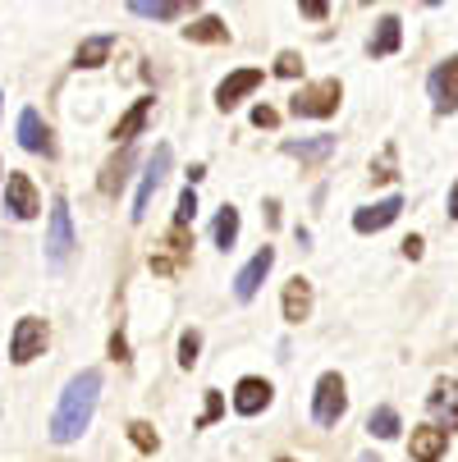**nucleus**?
Here are the masks:
<instances>
[{
  "label": "nucleus",
  "instance_id": "dca6fc26",
  "mask_svg": "<svg viewBox=\"0 0 458 462\" xmlns=\"http://www.w3.org/2000/svg\"><path fill=\"white\" fill-rule=\"evenodd\" d=\"M408 453H413V462H440L444 457V430L440 426H417L408 435Z\"/></svg>",
  "mask_w": 458,
  "mask_h": 462
},
{
  "label": "nucleus",
  "instance_id": "7ed1b4c3",
  "mask_svg": "<svg viewBox=\"0 0 458 462\" xmlns=\"http://www.w3.org/2000/svg\"><path fill=\"white\" fill-rule=\"evenodd\" d=\"M340 97H344V88H340L335 79H321V83L303 88V92L289 101V110H294L298 119H325V115L340 110Z\"/></svg>",
  "mask_w": 458,
  "mask_h": 462
},
{
  "label": "nucleus",
  "instance_id": "20e7f679",
  "mask_svg": "<svg viewBox=\"0 0 458 462\" xmlns=\"http://www.w3.org/2000/svg\"><path fill=\"white\" fill-rule=\"evenodd\" d=\"M70 252H74L70 202H64V197H55V202H51V229H46V261H51V271H60L64 261H70Z\"/></svg>",
  "mask_w": 458,
  "mask_h": 462
},
{
  "label": "nucleus",
  "instance_id": "4468645a",
  "mask_svg": "<svg viewBox=\"0 0 458 462\" xmlns=\"http://www.w3.org/2000/svg\"><path fill=\"white\" fill-rule=\"evenodd\" d=\"M399 211H404V197H385V202L362 207V211L353 216V229H358V234H376V229H385V225H395Z\"/></svg>",
  "mask_w": 458,
  "mask_h": 462
},
{
  "label": "nucleus",
  "instance_id": "7c9ffc66",
  "mask_svg": "<svg viewBox=\"0 0 458 462\" xmlns=\"http://www.w3.org/2000/svg\"><path fill=\"white\" fill-rule=\"evenodd\" d=\"M225 412V399H220V393L216 389H207V408H202V417H198V426H211L216 417Z\"/></svg>",
  "mask_w": 458,
  "mask_h": 462
},
{
  "label": "nucleus",
  "instance_id": "9d476101",
  "mask_svg": "<svg viewBox=\"0 0 458 462\" xmlns=\"http://www.w3.org/2000/svg\"><path fill=\"white\" fill-rule=\"evenodd\" d=\"M266 408H271V380L243 375L238 389H234V412L238 417H257V412H266Z\"/></svg>",
  "mask_w": 458,
  "mask_h": 462
},
{
  "label": "nucleus",
  "instance_id": "2eb2a0df",
  "mask_svg": "<svg viewBox=\"0 0 458 462\" xmlns=\"http://www.w3.org/2000/svg\"><path fill=\"white\" fill-rule=\"evenodd\" d=\"M257 88H261V69H234V74L216 88V106H220V110H234V106H238L248 92H257Z\"/></svg>",
  "mask_w": 458,
  "mask_h": 462
},
{
  "label": "nucleus",
  "instance_id": "ddd939ff",
  "mask_svg": "<svg viewBox=\"0 0 458 462\" xmlns=\"http://www.w3.org/2000/svg\"><path fill=\"white\" fill-rule=\"evenodd\" d=\"M188 247H192V238L174 225V229H170V238L161 243V252H152V271H156V275H174V271L183 266V261H188Z\"/></svg>",
  "mask_w": 458,
  "mask_h": 462
},
{
  "label": "nucleus",
  "instance_id": "6e6552de",
  "mask_svg": "<svg viewBox=\"0 0 458 462\" xmlns=\"http://www.w3.org/2000/svg\"><path fill=\"white\" fill-rule=\"evenodd\" d=\"M5 211L14 220H37L42 216V197H37V188H33L28 174H10L5 179Z\"/></svg>",
  "mask_w": 458,
  "mask_h": 462
},
{
  "label": "nucleus",
  "instance_id": "412c9836",
  "mask_svg": "<svg viewBox=\"0 0 458 462\" xmlns=\"http://www.w3.org/2000/svg\"><path fill=\"white\" fill-rule=\"evenodd\" d=\"M128 170H134V152H119L115 161H106V165H101L97 188H101L106 197H119V192H124V183H128Z\"/></svg>",
  "mask_w": 458,
  "mask_h": 462
},
{
  "label": "nucleus",
  "instance_id": "39448f33",
  "mask_svg": "<svg viewBox=\"0 0 458 462\" xmlns=\"http://www.w3.org/2000/svg\"><path fill=\"white\" fill-rule=\"evenodd\" d=\"M170 161H174V152L161 143V147L152 152L147 170H143V183H138V197H134V220H147V211H152V197L161 192V183H165V174H170Z\"/></svg>",
  "mask_w": 458,
  "mask_h": 462
},
{
  "label": "nucleus",
  "instance_id": "4be33fe9",
  "mask_svg": "<svg viewBox=\"0 0 458 462\" xmlns=\"http://www.w3.org/2000/svg\"><path fill=\"white\" fill-rule=\"evenodd\" d=\"M128 14L170 23V19H183V14H188V5H183V0H134V5H128Z\"/></svg>",
  "mask_w": 458,
  "mask_h": 462
},
{
  "label": "nucleus",
  "instance_id": "f257e3e1",
  "mask_svg": "<svg viewBox=\"0 0 458 462\" xmlns=\"http://www.w3.org/2000/svg\"><path fill=\"white\" fill-rule=\"evenodd\" d=\"M97 399H101V371H79L60 393V408L51 417V439L55 444H74L92 426Z\"/></svg>",
  "mask_w": 458,
  "mask_h": 462
},
{
  "label": "nucleus",
  "instance_id": "a878e982",
  "mask_svg": "<svg viewBox=\"0 0 458 462\" xmlns=\"http://www.w3.org/2000/svg\"><path fill=\"white\" fill-rule=\"evenodd\" d=\"M367 430H371L376 439H395V435H399V412H395V408H376V412L367 417Z\"/></svg>",
  "mask_w": 458,
  "mask_h": 462
},
{
  "label": "nucleus",
  "instance_id": "a211bd4d",
  "mask_svg": "<svg viewBox=\"0 0 458 462\" xmlns=\"http://www.w3.org/2000/svg\"><path fill=\"white\" fill-rule=\"evenodd\" d=\"M404 46V23L395 19V14H385L380 23H376V37L367 42V51H371V60H385V55H395Z\"/></svg>",
  "mask_w": 458,
  "mask_h": 462
},
{
  "label": "nucleus",
  "instance_id": "6ab92c4d",
  "mask_svg": "<svg viewBox=\"0 0 458 462\" xmlns=\"http://www.w3.org/2000/svg\"><path fill=\"white\" fill-rule=\"evenodd\" d=\"M147 119H152V97H143V101H134V106H128L124 110V119L115 124V143H134L138 134H143V128H147Z\"/></svg>",
  "mask_w": 458,
  "mask_h": 462
},
{
  "label": "nucleus",
  "instance_id": "f03ea898",
  "mask_svg": "<svg viewBox=\"0 0 458 462\" xmlns=\"http://www.w3.org/2000/svg\"><path fill=\"white\" fill-rule=\"evenodd\" d=\"M344 412H349L344 375H340V371H325V375L316 380V393H312V417H316V426H335Z\"/></svg>",
  "mask_w": 458,
  "mask_h": 462
},
{
  "label": "nucleus",
  "instance_id": "2f4dec72",
  "mask_svg": "<svg viewBox=\"0 0 458 462\" xmlns=\"http://www.w3.org/2000/svg\"><path fill=\"white\" fill-rule=\"evenodd\" d=\"M371 179H380V183H385V179H395V152H389V147H385V156L376 161V170H371Z\"/></svg>",
  "mask_w": 458,
  "mask_h": 462
},
{
  "label": "nucleus",
  "instance_id": "f704fd0d",
  "mask_svg": "<svg viewBox=\"0 0 458 462\" xmlns=\"http://www.w3.org/2000/svg\"><path fill=\"white\" fill-rule=\"evenodd\" d=\"M298 10H303L307 19H325V14H331V10H325V5H321V0H307V5H298Z\"/></svg>",
  "mask_w": 458,
  "mask_h": 462
},
{
  "label": "nucleus",
  "instance_id": "f8f14e48",
  "mask_svg": "<svg viewBox=\"0 0 458 462\" xmlns=\"http://www.w3.org/2000/svg\"><path fill=\"white\" fill-rule=\"evenodd\" d=\"M426 408L440 421V430H458V380H435Z\"/></svg>",
  "mask_w": 458,
  "mask_h": 462
},
{
  "label": "nucleus",
  "instance_id": "c756f323",
  "mask_svg": "<svg viewBox=\"0 0 458 462\" xmlns=\"http://www.w3.org/2000/svg\"><path fill=\"white\" fill-rule=\"evenodd\" d=\"M276 74H280V79H298V74H303V55L285 51V55L276 60Z\"/></svg>",
  "mask_w": 458,
  "mask_h": 462
},
{
  "label": "nucleus",
  "instance_id": "423d86ee",
  "mask_svg": "<svg viewBox=\"0 0 458 462\" xmlns=\"http://www.w3.org/2000/svg\"><path fill=\"white\" fill-rule=\"evenodd\" d=\"M46 320L42 316H23L19 325H14V339H10V362H19V366H28L33 357H42L46 353Z\"/></svg>",
  "mask_w": 458,
  "mask_h": 462
},
{
  "label": "nucleus",
  "instance_id": "bb28decb",
  "mask_svg": "<svg viewBox=\"0 0 458 462\" xmlns=\"http://www.w3.org/2000/svg\"><path fill=\"white\" fill-rule=\"evenodd\" d=\"M198 353H202V335H198V329H183V339H179V366L192 371V366H198Z\"/></svg>",
  "mask_w": 458,
  "mask_h": 462
},
{
  "label": "nucleus",
  "instance_id": "1a4fd4ad",
  "mask_svg": "<svg viewBox=\"0 0 458 462\" xmlns=\"http://www.w3.org/2000/svg\"><path fill=\"white\" fill-rule=\"evenodd\" d=\"M271 266H276V247H261V252L248 261V266L234 275V298H238V302H252V298H257V289L266 284Z\"/></svg>",
  "mask_w": 458,
  "mask_h": 462
},
{
  "label": "nucleus",
  "instance_id": "c85d7f7f",
  "mask_svg": "<svg viewBox=\"0 0 458 462\" xmlns=\"http://www.w3.org/2000/svg\"><path fill=\"white\" fill-rule=\"evenodd\" d=\"M192 216H198V192L183 188V192H179V207H174V225L183 229V225H192Z\"/></svg>",
  "mask_w": 458,
  "mask_h": 462
},
{
  "label": "nucleus",
  "instance_id": "cd10ccee",
  "mask_svg": "<svg viewBox=\"0 0 458 462\" xmlns=\"http://www.w3.org/2000/svg\"><path fill=\"white\" fill-rule=\"evenodd\" d=\"M128 439H134L143 453H156V448H161V435H156L147 421H134V426H128Z\"/></svg>",
  "mask_w": 458,
  "mask_h": 462
},
{
  "label": "nucleus",
  "instance_id": "4c0bfd02",
  "mask_svg": "<svg viewBox=\"0 0 458 462\" xmlns=\"http://www.w3.org/2000/svg\"><path fill=\"white\" fill-rule=\"evenodd\" d=\"M0 106H5V97H0Z\"/></svg>",
  "mask_w": 458,
  "mask_h": 462
},
{
  "label": "nucleus",
  "instance_id": "f3484780",
  "mask_svg": "<svg viewBox=\"0 0 458 462\" xmlns=\"http://www.w3.org/2000/svg\"><path fill=\"white\" fill-rule=\"evenodd\" d=\"M115 51V32H97V37H83L79 51H74V64L79 69H101Z\"/></svg>",
  "mask_w": 458,
  "mask_h": 462
},
{
  "label": "nucleus",
  "instance_id": "393cba45",
  "mask_svg": "<svg viewBox=\"0 0 458 462\" xmlns=\"http://www.w3.org/2000/svg\"><path fill=\"white\" fill-rule=\"evenodd\" d=\"M188 42H229V28L220 19H198V23H188L183 28Z\"/></svg>",
  "mask_w": 458,
  "mask_h": 462
},
{
  "label": "nucleus",
  "instance_id": "b1692460",
  "mask_svg": "<svg viewBox=\"0 0 458 462\" xmlns=\"http://www.w3.org/2000/svg\"><path fill=\"white\" fill-rule=\"evenodd\" d=\"M211 238H216L220 252H229V247L238 243V211H234V207H220V216H216V225H211Z\"/></svg>",
  "mask_w": 458,
  "mask_h": 462
},
{
  "label": "nucleus",
  "instance_id": "473e14b6",
  "mask_svg": "<svg viewBox=\"0 0 458 462\" xmlns=\"http://www.w3.org/2000/svg\"><path fill=\"white\" fill-rule=\"evenodd\" d=\"M252 124H257V128H276V124H280V115H276L271 106H257V110H252Z\"/></svg>",
  "mask_w": 458,
  "mask_h": 462
},
{
  "label": "nucleus",
  "instance_id": "e433bc0d",
  "mask_svg": "<svg viewBox=\"0 0 458 462\" xmlns=\"http://www.w3.org/2000/svg\"><path fill=\"white\" fill-rule=\"evenodd\" d=\"M449 216H453V220H458V183H453V188H449Z\"/></svg>",
  "mask_w": 458,
  "mask_h": 462
},
{
  "label": "nucleus",
  "instance_id": "5701e85b",
  "mask_svg": "<svg viewBox=\"0 0 458 462\" xmlns=\"http://www.w3.org/2000/svg\"><path fill=\"white\" fill-rule=\"evenodd\" d=\"M285 156H298L307 165L325 161V156H335V138H312V143H285Z\"/></svg>",
  "mask_w": 458,
  "mask_h": 462
},
{
  "label": "nucleus",
  "instance_id": "aec40b11",
  "mask_svg": "<svg viewBox=\"0 0 458 462\" xmlns=\"http://www.w3.org/2000/svg\"><path fill=\"white\" fill-rule=\"evenodd\" d=\"M307 316H312V284L294 275V280L285 284V320L298 325V320H307Z\"/></svg>",
  "mask_w": 458,
  "mask_h": 462
},
{
  "label": "nucleus",
  "instance_id": "9b49d317",
  "mask_svg": "<svg viewBox=\"0 0 458 462\" xmlns=\"http://www.w3.org/2000/svg\"><path fill=\"white\" fill-rule=\"evenodd\" d=\"M19 147L23 152H33V156H55V143H51V128H46V119L37 115V110H23L19 115Z\"/></svg>",
  "mask_w": 458,
  "mask_h": 462
},
{
  "label": "nucleus",
  "instance_id": "72a5a7b5",
  "mask_svg": "<svg viewBox=\"0 0 458 462\" xmlns=\"http://www.w3.org/2000/svg\"><path fill=\"white\" fill-rule=\"evenodd\" d=\"M110 357H115V362H128V344H124V335H110Z\"/></svg>",
  "mask_w": 458,
  "mask_h": 462
},
{
  "label": "nucleus",
  "instance_id": "0eeeda50",
  "mask_svg": "<svg viewBox=\"0 0 458 462\" xmlns=\"http://www.w3.org/2000/svg\"><path fill=\"white\" fill-rule=\"evenodd\" d=\"M426 88H431V101H435L440 115H453L458 110V55H449L444 64H435Z\"/></svg>",
  "mask_w": 458,
  "mask_h": 462
},
{
  "label": "nucleus",
  "instance_id": "c9c22d12",
  "mask_svg": "<svg viewBox=\"0 0 458 462\" xmlns=\"http://www.w3.org/2000/svg\"><path fill=\"white\" fill-rule=\"evenodd\" d=\"M404 256H413V261L422 256V238H417V234H413V238H404Z\"/></svg>",
  "mask_w": 458,
  "mask_h": 462
}]
</instances>
